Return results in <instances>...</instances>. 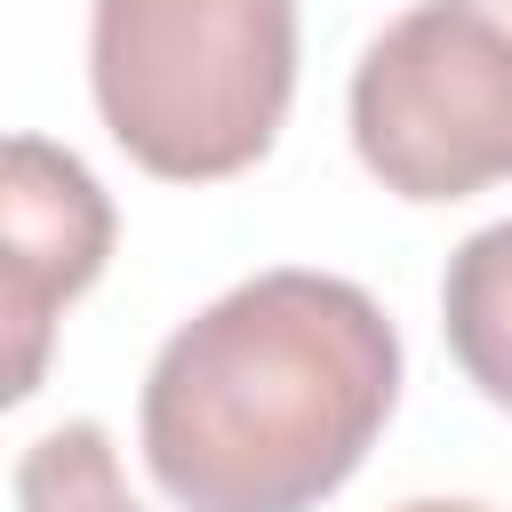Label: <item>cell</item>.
Segmentation results:
<instances>
[{"mask_svg":"<svg viewBox=\"0 0 512 512\" xmlns=\"http://www.w3.org/2000/svg\"><path fill=\"white\" fill-rule=\"evenodd\" d=\"M400 400L384 304L336 272H256L192 312L144 376V464L184 512H312Z\"/></svg>","mask_w":512,"mask_h":512,"instance_id":"6da1fadb","label":"cell"},{"mask_svg":"<svg viewBox=\"0 0 512 512\" xmlns=\"http://www.w3.org/2000/svg\"><path fill=\"white\" fill-rule=\"evenodd\" d=\"M112 256V200L96 192V176L40 144V136H8L0 160V320H8V400L40 392V360H48V328L56 312L104 272Z\"/></svg>","mask_w":512,"mask_h":512,"instance_id":"277c9868","label":"cell"},{"mask_svg":"<svg viewBox=\"0 0 512 512\" xmlns=\"http://www.w3.org/2000/svg\"><path fill=\"white\" fill-rule=\"evenodd\" d=\"M88 88L144 176H240L296 96V0H96Z\"/></svg>","mask_w":512,"mask_h":512,"instance_id":"7a4b0ae2","label":"cell"},{"mask_svg":"<svg viewBox=\"0 0 512 512\" xmlns=\"http://www.w3.org/2000/svg\"><path fill=\"white\" fill-rule=\"evenodd\" d=\"M440 328H448L456 368H464L496 408H512V216L488 224V232H472V240L448 256Z\"/></svg>","mask_w":512,"mask_h":512,"instance_id":"5b68a950","label":"cell"},{"mask_svg":"<svg viewBox=\"0 0 512 512\" xmlns=\"http://www.w3.org/2000/svg\"><path fill=\"white\" fill-rule=\"evenodd\" d=\"M392 512H488V504H472V496H408Z\"/></svg>","mask_w":512,"mask_h":512,"instance_id":"52a82bcc","label":"cell"},{"mask_svg":"<svg viewBox=\"0 0 512 512\" xmlns=\"http://www.w3.org/2000/svg\"><path fill=\"white\" fill-rule=\"evenodd\" d=\"M16 512H144V504L120 488V456H112L104 424L72 416V424H56L24 448Z\"/></svg>","mask_w":512,"mask_h":512,"instance_id":"8992f818","label":"cell"},{"mask_svg":"<svg viewBox=\"0 0 512 512\" xmlns=\"http://www.w3.org/2000/svg\"><path fill=\"white\" fill-rule=\"evenodd\" d=\"M352 152L400 200L512 176V0H416L352 72Z\"/></svg>","mask_w":512,"mask_h":512,"instance_id":"3957f363","label":"cell"}]
</instances>
